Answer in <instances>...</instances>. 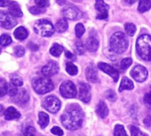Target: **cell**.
<instances>
[{"label": "cell", "mask_w": 151, "mask_h": 136, "mask_svg": "<svg viewBox=\"0 0 151 136\" xmlns=\"http://www.w3.org/2000/svg\"><path fill=\"white\" fill-rule=\"evenodd\" d=\"M8 89H9V85L7 84V82L4 79L0 80V90H1L0 96H6V94L8 93Z\"/></svg>", "instance_id": "29"}, {"label": "cell", "mask_w": 151, "mask_h": 136, "mask_svg": "<svg viewBox=\"0 0 151 136\" xmlns=\"http://www.w3.org/2000/svg\"><path fill=\"white\" fill-rule=\"evenodd\" d=\"M144 103L149 109H151V90L144 96Z\"/></svg>", "instance_id": "42"}, {"label": "cell", "mask_w": 151, "mask_h": 136, "mask_svg": "<svg viewBox=\"0 0 151 136\" xmlns=\"http://www.w3.org/2000/svg\"><path fill=\"white\" fill-rule=\"evenodd\" d=\"M124 1L127 3V4H129V5H132V4H134L137 0H124Z\"/></svg>", "instance_id": "50"}, {"label": "cell", "mask_w": 151, "mask_h": 136, "mask_svg": "<svg viewBox=\"0 0 151 136\" xmlns=\"http://www.w3.org/2000/svg\"><path fill=\"white\" fill-rule=\"evenodd\" d=\"M51 132L52 134L54 135H57V136H62L63 135V131L61 128H60L59 126H53L52 129H51Z\"/></svg>", "instance_id": "44"}, {"label": "cell", "mask_w": 151, "mask_h": 136, "mask_svg": "<svg viewBox=\"0 0 151 136\" xmlns=\"http://www.w3.org/2000/svg\"><path fill=\"white\" fill-rule=\"evenodd\" d=\"M98 67L100 68L101 71H103L104 73L109 74L114 80L115 82H116L118 81V79H119V73L115 69L113 66H111L110 64H108L106 63L101 62V63H99Z\"/></svg>", "instance_id": "13"}, {"label": "cell", "mask_w": 151, "mask_h": 136, "mask_svg": "<svg viewBox=\"0 0 151 136\" xmlns=\"http://www.w3.org/2000/svg\"><path fill=\"white\" fill-rule=\"evenodd\" d=\"M32 87L37 94L44 95L52 91L54 86L52 81L47 77H39L32 81Z\"/></svg>", "instance_id": "4"}, {"label": "cell", "mask_w": 151, "mask_h": 136, "mask_svg": "<svg viewBox=\"0 0 151 136\" xmlns=\"http://www.w3.org/2000/svg\"><path fill=\"white\" fill-rule=\"evenodd\" d=\"M0 42H1V45L3 47L7 46V45L12 43V38L8 35L4 34V35H1V38H0Z\"/></svg>", "instance_id": "33"}, {"label": "cell", "mask_w": 151, "mask_h": 136, "mask_svg": "<svg viewBox=\"0 0 151 136\" xmlns=\"http://www.w3.org/2000/svg\"><path fill=\"white\" fill-rule=\"evenodd\" d=\"M86 76L88 81L96 83L99 81V77H98V72L96 67L93 64H89L86 70Z\"/></svg>", "instance_id": "15"}, {"label": "cell", "mask_w": 151, "mask_h": 136, "mask_svg": "<svg viewBox=\"0 0 151 136\" xmlns=\"http://www.w3.org/2000/svg\"><path fill=\"white\" fill-rule=\"evenodd\" d=\"M74 49H75L76 53L78 54V55H83L84 52H85V46H84L82 42H76Z\"/></svg>", "instance_id": "31"}, {"label": "cell", "mask_w": 151, "mask_h": 136, "mask_svg": "<svg viewBox=\"0 0 151 136\" xmlns=\"http://www.w3.org/2000/svg\"><path fill=\"white\" fill-rule=\"evenodd\" d=\"M124 29H125L126 34L130 36H133L136 32V27L132 23H125Z\"/></svg>", "instance_id": "30"}, {"label": "cell", "mask_w": 151, "mask_h": 136, "mask_svg": "<svg viewBox=\"0 0 151 136\" xmlns=\"http://www.w3.org/2000/svg\"><path fill=\"white\" fill-rule=\"evenodd\" d=\"M99 44H100L99 41L95 37L91 36V37L87 38V40L86 42V48L90 52H95L99 48Z\"/></svg>", "instance_id": "19"}, {"label": "cell", "mask_w": 151, "mask_h": 136, "mask_svg": "<svg viewBox=\"0 0 151 136\" xmlns=\"http://www.w3.org/2000/svg\"><path fill=\"white\" fill-rule=\"evenodd\" d=\"M62 13L66 19H68L71 21L79 20L83 16L82 12L74 6H68L64 7V9L62 10Z\"/></svg>", "instance_id": "8"}, {"label": "cell", "mask_w": 151, "mask_h": 136, "mask_svg": "<svg viewBox=\"0 0 151 136\" xmlns=\"http://www.w3.org/2000/svg\"><path fill=\"white\" fill-rule=\"evenodd\" d=\"M132 77L138 82H143L146 81L147 77V70L142 65H136L131 71Z\"/></svg>", "instance_id": "10"}, {"label": "cell", "mask_w": 151, "mask_h": 136, "mask_svg": "<svg viewBox=\"0 0 151 136\" xmlns=\"http://www.w3.org/2000/svg\"><path fill=\"white\" fill-rule=\"evenodd\" d=\"M78 97L84 103H89L91 100V87L87 83H80L78 86Z\"/></svg>", "instance_id": "12"}, {"label": "cell", "mask_w": 151, "mask_h": 136, "mask_svg": "<svg viewBox=\"0 0 151 136\" xmlns=\"http://www.w3.org/2000/svg\"><path fill=\"white\" fill-rule=\"evenodd\" d=\"M132 58H130V57L124 58V59L121 61V63H120V67H121V69H122V70H126L127 68L132 64Z\"/></svg>", "instance_id": "35"}, {"label": "cell", "mask_w": 151, "mask_h": 136, "mask_svg": "<svg viewBox=\"0 0 151 136\" xmlns=\"http://www.w3.org/2000/svg\"><path fill=\"white\" fill-rule=\"evenodd\" d=\"M65 55H66V57L68 58V59H71V60H75L76 59V56L73 53H71L70 51H68V50L65 51Z\"/></svg>", "instance_id": "45"}, {"label": "cell", "mask_w": 151, "mask_h": 136, "mask_svg": "<svg viewBox=\"0 0 151 136\" xmlns=\"http://www.w3.org/2000/svg\"><path fill=\"white\" fill-rule=\"evenodd\" d=\"M42 105L45 110L54 114V113L58 112L59 110L60 109V101L56 96H50L44 99Z\"/></svg>", "instance_id": "7"}, {"label": "cell", "mask_w": 151, "mask_h": 136, "mask_svg": "<svg viewBox=\"0 0 151 136\" xmlns=\"http://www.w3.org/2000/svg\"><path fill=\"white\" fill-rule=\"evenodd\" d=\"M96 113L98 114V116L101 118H105L108 114H109V108L107 106V104L101 101L96 107Z\"/></svg>", "instance_id": "20"}, {"label": "cell", "mask_w": 151, "mask_h": 136, "mask_svg": "<svg viewBox=\"0 0 151 136\" xmlns=\"http://www.w3.org/2000/svg\"><path fill=\"white\" fill-rule=\"evenodd\" d=\"M8 13L14 16V17H17V18H21L22 17L23 13H22V11L19 6V4L17 2H11V4L9 5L8 6Z\"/></svg>", "instance_id": "17"}, {"label": "cell", "mask_w": 151, "mask_h": 136, "mask_svg": "<svg viewBox=\"0 0 151 136\" xmlns=\"http://www.w3.org/2000/svg\"><path fill=\"white\" fill-rule=\"evenodd\" d=\"M114 136H128L126 131L122 125H116L114 129Z\"/></svg>", "instance_id": "28"}, {"label": "cell", "mask_w": 151, "mask_h": 136, "mask_svg": "<svg viewBox=\"0 0 151 136\" xmlns=\"http://www.w3.org/2000/svg\"><path fill=\"white\" fill-rule=\"evenodd\" d=\"M61 124L66 129L76 130L81 127L84 121V112L78 104L68 105L61 115Z\"/></svg>", "instance_id": "1"}, {"label": "cell", "mask_w": 151, "mask_h": 136, "mask_svg": "<svg viewBox=\"0 0 151 136\" xmlns=\"http://www.w3.org/2000/svg\"><path fill=\"white\" fill-rule=\"evenodd\" d=\"M144 124L147 126H151V116H147L145 119H144Z\"/></svg>", "instance_id": "47"}, {"label": "cell", "mask_w": 151, "mask_h": 136, "mask_svg": "<svg viewBox=\"0 0 151 136\" xmlns=\"http://www.w3.org/2000/svg\"><path fill=\"white\" fill-rule=\"evenodd\" d=\"M29 12L34 14V15H37V14H41L45 12V10L43 8H40L38 6H32L29 8Z\"/></svg>", "instance_id": "39"}, {"label": "cell", "mask_w": 151, "mask_h": 136, "mask_svg": "<svg viewBox=\"0 0 151 136\" xmlns=\"http://www.w3.org/2000/svg\"><path fill=\"white\" fill-rule=\"evenodd\" d=\"M49 124V116L45 112H39L38 114V125L41 128H45Z\"/></svg>", "instance_id": "23"}, {"label": "cell", "mask_w": 151, "mask_h": 136, "mask_svg": "<svg viewBox=\"0 0 151 136\" xmlns=\"http://www.w3.org/2000/svg\"><path fill=\"white\" fill-rule=\"evenodd\" d=\"M14 54H15L16 57H22L25 54V49L22 46L18 45V46H16L14 48Z\"/></svg>", "instance_id": "38"}, {"label": "cell", "mask_w": 151, "mask_h": 136, "mask_svg": "<svg viewBox=\"0 0 151 136\" xmlns=\"http://www.w3.org/2000/svg\"><path fill=\"white\" fill-rule=\"evenodd\" d=\"M106 96H107V98H108L109 101H111V102H114V101H116V93H115L113 90H111V89L107 91V93H106Z\"/></svg>", "instance_id": "43"}, {"label": "cell", "mask_w": 151, "mask_h": 136, "mask_svg": "<svg viewBox=\"0 0 151 136\" xmlns=\"http://www.w3.org/2000/svg\"><path fill=\"white\" fill-rule=\"evenodd\" d=\"M5 118L6 120H14L18 119L21 117V113L14 108V107H9L6 110L5 113Z\"/></svg>", "instance_id": "18"}, {"label": "cell", "mask_w": 151, "mask_h": 136, "mask_svg": "<svg viewBox=\"0 0 151 136\" xmlns=\"http://www.w3.org/2000/svg\"><path fill=\"white\" fill-rule=\"evenodd\" d=\"M59 72V64L53 61L50 60L45 66H43L41 73L45 77H50L52 75H55Z\"/></svg>", "instance_id": "11"}, {"label": "cell", "mask_w": 151, "mask_h": 136, "mask_svg": "<svg viewBox=\"0 0 151 136\" xmlns=\"http://www.w3.org/2000/svg\"><path fill=\"white\" fill-rule=\"evenodd\" d=\"M18 89H16V86H14V85H11V86H9V89H8V94H9V96H12V97H14V96H17V94H18Z\"/></svg>", "instance_id": "41"}, {"label": "cell", "mask_w": 151, "mask_h": 136, "mask_svg": "<svg viewBox=\"0 0 151 136\" xmlns=\"http://www.w3.org/2000/svg\"><path fill=\"white\" fill-rule=\"evenodd\" d=\"M131 133L132 136H147L145 133H143L137 126L135 125H132L131 126Z\"/></svg>", "instance_id": "37"}, {"label": "cell", "mask_w": 151, "mask_h": 136, "mask_svg": "<svg viewBox=\"0 0 151 136\" xmlns=\"http://www.w3.org/2000/svg\"><path fill=\"white\" fill-rule=\"evenodd\" d=\"M128 45V38L123 32H116L110 38V49L116 54L124 53L127 50Z\"/></svg>", "instance_id": "3"}, {"label": "cell", "mask_w": 151, "mask_h": 136, "mask_svg": "<svg viewBox=\"0 0 151 136\" xmlns=\"http://www.w3.org/2000/svg\"><path fill=\"white\" fill-rule=\"evenodd\" d=\"M63 50H64V48H63L61 45H60V44H58V43H54V44L52 46V48L50 49V53H51L53 57H59V56L62 53Z\"/></svg>", "instance_id": "26"}, {"label": "cell", "mask_w": 151, "mask_h": 136, "mask_svg": "<svg viewBox=\"0 0 151 136\" xmlns=\"http://www.w3.org/2000/svg\"><path fill=\"white\" fill-rule=\"evenodd\" d=\"M139 7L138 10L139 13H145L147 12L151 8V1L150 0H139Z\"/></svg>", "instance_id": "25"}, {"label": "cell", "mask_w": 151, "mask_h": 136, "mask_svg": "<svg viewBox=\"0 0 151 136\" xmlns=\"http://www.w3.org/2000/svg\"><path fill=\"white\" fill-rule=\"evenodd\" d=\"M29 100V93L26 89H22L18 92L17 96L14 97V101L18 104H24L27 103Z\"/></svg>", "instance_id": "16"}, {"label": "cell", "mask_w": 151, "mask_h": 136, "mask_svg": "<svg viewBox=\"0 0 151 136\" xmlns=\"http://www.w3.org/2000/svg\"><path fill=\"white\" fill-rule=\"evenodd\" d=\"M109 6L103 1V0H96L95 2V9L99 12V14L97 15V19L100 20H106L108 19V10Z\"/></svg>", "instance_id": "14"}, {"label": "cell", "mask_w": 151, "mask_h": 136, "mask_svg": "<svg viewBox=\"0 0 151 136\" xmlns=\"http://www.w3.org/2000/svg\"><path fill=\"white\" fill-rule=\"evenodd\" d=\"M14 37L17 39V40H20V41H22V40H25L28 35H29V33L27 31V29L24 28V27H19L17 28L15 30H14Z\"/></svg>", "instance_id": "22"}, {"label": "cell", "mask_w": 151, "mask_h": 136, "mask_svg": "<svg viewBox=\"0 0 151 136\" xmlns=\"http://www.w3.org/2000/svg\"><path fill=\"white\" fill-rule=\"evenodd\" d=\"M36 5L40 8H45L50 5V3L48 0H36Z\"/></svg>", "instance_id": "40"}, {"label": "cell", "mask_w": 151, "mask_h": 136, "mask_svg": "<svg viewBox=\"0 0 151 136\" xmlns=\"http://www.w3.org/2000/svg\"><path fill=\"white\" fill-rule=\"evenodd\" d=\"M133 88H134L133 82L127 77H124L121 81V84L119 87V92H122L124 90H132V89H133Z\"/></svg>", "instance_id": "21"}, {"label": "cell", "mask_w": 151, "mask_h": 136, "mask_svg": "<svg viewBox=\"0 0 151 136\" xmlns=\"http://www.w3.org/2000/svg\"><path fill=\"white\" fill-rule=\"evenodd\" d=\"M0 24L4 28L11 29L17 25V21L9 13L1 12L0 13Z\"/></svg>", "instance_id": "9"}, {"label": "cell", "mask_w": 151, "mask_h": 136, "mask_svg": "<svg viewBox=\"0 0 151 136\" xmlns=\"http://www.w3.org/2000/svg\"><path fill=\"white\" fill-rule=\"evenodd\" d=\"M10 4H11L10 0H0V6H1L2 7L9 6Z\"/></svg>", "instance_id": "46"}, {"label": "cell", "mask_w": 151, "mask_h": 136, "mask_svg": "<svg viewBox=\"0 0 151 136\" xmlns=\"http://www.w3.org/2000/svg\"><path fill=\"white\" fill-rule=\"evenodd\" d=\"M29 49H30L31 50H33V51H35V50H38L37 45L34 44L33 42H30V43L29 44Z\"/></svg>", "instance_id": "48"}, {"label": "cell", "mask_w": 151, "mask_h": 136, "mask_svg": "<svg viewBox=\"0 0 151 136\" xmlns=\"http://www.w3.org/2000/svg\"><path fill=\"white\" fill-rule=\"evenodd\" d=\"M34 30L37 34L43 37H49L54 33L55 28L47 20H38L35 23Z\"/></svg>", "instance_id": "5"}, {"label": "cell", "mask_w": 151, "mask_h": 136, "mask_svg": "<svg viewBox=\"0 0 151 136\" xmlns=\"http://www.w3.org/2000/svg\"><path fill=\"white\" fill-rule=\"evenodd\" d=\"M136 50L140 58L145 61H151V36L144 34L138 37Z\"/></svg>", "instance_id": "2"}, {"label": "cell", "mask_w": 151, "mask_h": 136, "mask_svg": "<svg viewBox=\"0 0 151 136\" xmlns=\"http://www.w3.org/2000/svg\"><path fill=\"white\" fill-rule=\"evenodd\" d=\"M68 21L65 20V19H60L59 20L56 24H55V30L59 33H63L65 32L67 29H68Z\"/></svg>", "instance_id": "24"}, {"label": "cell", "mask_w": 151, "mask_h": 136, "mask_svg": "<svg viewBox=\"0 0 151 136\" xmlns=\"http://www.w3.org/2000/svg\"><path fill=\"white\" fill-rule=\"evenodd\" d=\"M56 3L60 6H64V4L66 3V0H56Z\"/></svg>", "instance_id": "49"}, {"label": "cell", "mask_w": 151, "mask_h": 136, "mask_svg": "<svg viewBox=\"0 0 151 136\" xmlns=\"http://www.w3.org/2000/svg\"><path fill=\"white\" fill-rule=\"evenodd\" d=\"M66 71L70 75H76V74H78V69L77 65H75L71 62L67 63V64H66Z\"/></svg>", "instance_id": "27"}, {"label": "cell", "mask_w": 151, "mask_h": 136, "mask_svg": "<svg viewBox=\"0 0 151 136\" xmlns=\"http://www.w3.org/2000/svg\"><path fill=\"white\" fill-rule=\"evenodd\" d=\"M23 136H37L36 130L32 126H28L23 131Z\"/></svg>", "instance_id": "36"}, {"label": "cell", "mask_w": 151, "mask_h": 136, "mask_svg": "<svg viewBox=\"0 0 151 136\" xmlns=\"http://www.w3.org/2000/svg\"><path fill=\"white\" fill-rule=\"evenodd\" d=\"M11 83L16 87H22L23 85L22 79L18 75H14L11 77Z\"/></svg>", "instance_id": "34"}, {"label": "cell", "mask_w": 151, "mask_h": 136, "mask_svg": "<svg viewBox=\"0 0 151 136\" xmlns=\"http://www.w3.org/2000/svg\"><path fill=\"white\" fill-rule=\"evenodd\" d=\"M60 92L65 98H74L78 95V90L75 84L70 81H65L60 87Z\"/></svg>", "instance_id": "6"}, {"label": "cell", "mask_w": 151, "mask_h": 136, "mask_svg": "<svg viewBox=\"0 0 151 136\" xmlns=\"http://www.w3.org/2000/svg\"><path fill=\"white\" fill-rule=\"evenodd\" d=\"M75 30H76V35H77V37H78V38L82 37V35L86 32V28H85V27H84V25L82 23H78L77 26H76Z\"/></svg>", "instance_id": "32"}]
</instances>
